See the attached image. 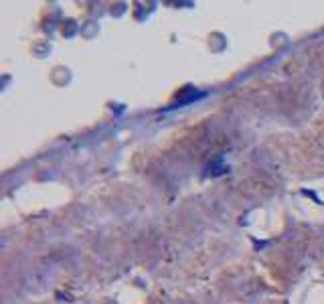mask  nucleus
<instances>
[{
    "label": "nucleus",
    "instance_id": "nucleus-1",
    "mask_svg": "<svg viewBox=\"0 0 324 304\" xmlns=\"http://www.w3.org/2000/svg\"><path fill=\"white\" fill-rule=\"evenodd\" d=\"M207 96H209L207 92H194V90H192V92H188L186 96L179 98L177 101H172L164 112H172V110H179V107H185V105H190V103H197L199 100H205Z\"/></svg>",
    "mask_w": 324,
    "mask_h": 304
}]
</instances>
